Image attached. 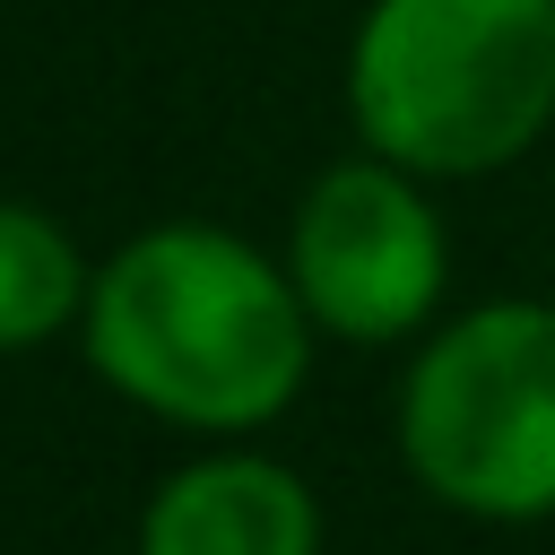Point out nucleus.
I'll use <instances>...</instances> for the list:
<instances>
[{
    "mask_svg": "<svg viewBox=\"0 0 555 555\" xmlns=\"http://www.w3.org/2000/svg\"><path fill=\"white\" fill-rule=\"evenodd\" d=\"M139 555H321V503L286 460L208 451L147 494Z\"/></svg>",
    "mask_w": 555,
    "mask_h": 555,
    "instance_id": "39448f33",
    "label": "nucleus"
},
{
    "mask_svg": "<svg viewBox=\"0 0 555 555\" xmlns=\"http://www.w3.org/2000/svg\"><path fill=\"white\" fill-rule=\"evenodd\" d=\"M87 356L130 408L182 434H251L304 390L312 312L295 295V269L225 225L182 217L130 234L95 269Z\"/></svg>",
    "mask_w": 555,
    "mask_h": 555,
    "instance_id": "f257e3e1",
    "label": "nucleus"
},
{
    "mask_svg": "<svg viewBox=\"0 0 555 555\" xmlns=\"http://www.w3.org/2000/svg\"><path fill=\"white\" fill-rule=\"evenodd\" d=\"M416 486L468 520L555 512V304L503 295L460 312L399 390Z\"/></svg>",
    "mask_w": 555,
    "mask_h": 555,
    "instance_id": "7ed1b4c3",
    "label": "nucleus"
},
{
    "mask_svg": "<svg viewBox=\"0 0 555 555\" xmlns=\"http://www.w3.org/2000/svg\"><path fill=\"white\" fill-rule=\"evenodd\" d=\"M87 286L95 269L78 260L69 225L43 217L35 199H0V356H26L87 321Z\"/></svg>",
    "mask_w": 555,
    "mask_h": 555,
    "instance_id": "423d86ee",
    "label": "nucleus"
},
{
    "mask_svg": "<svg viewBox=\"0 0 555 555\" xmlns=\"http://www.w3.org/2000/svg\"><path fill=\"white\" fill-rule=\"evenodd\" d=\"M416 182L425 173H408L390 156H356L304 191L295 234H286V269H295L312 330H330L347 347H390L442 304L451 243H442V217L425 208Z\"/></svg>",
    "mask_w": 555,
    "mask_h": 555,
    "instance_id": "20e7f679",
    "label": "nucleus"
},
{
    "mask_svg": "<svg viewBox=\"0 0 555 555\" xmlns=\"http://www.w3.org/2000/svg\"><path fill=\"white\" fill-rule=\"evenodd\" d=\"M347 121L425 182L529 156L555 121V0H373L347 43Z\"/></svg>",
    "mask_w": 555,
    "mask_h": 555,
    "instance_id": "f03ea898",
    "label": "nucleus"
}]
</instances>
